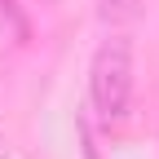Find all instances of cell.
Here are the masks:
<instances>
[{
	"label": "cell",
	"mask_w": 159,
	"mask_h": 159,
	"mask_svg": "<svg viewBox=\"0 0 159 159\" xmlns=\"http://www.w3.org/2000/svg\"><path fill=\"white\" fill-rule=\"evenodd\" d=\"M89 97L102 124H119L133 102V49L124 35H106L89 66Z\"/></svg>",
	"instance_id": "1"
},
{
	"label": "cell",
	"mask_w": 159,
	"mask_h": 159,
	"mask_svg": "<svg viewBox=\"0 0 159 159\" xmlns=\"http://www.w3.org/2000/svg\"><path fill=\"white\" fill-rule=\"evenodd\" d=\"M137 0H106V13H133Z\"/></svg>",
	"instance_id": "2"
}]
</instances>
